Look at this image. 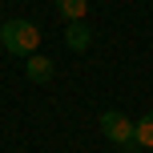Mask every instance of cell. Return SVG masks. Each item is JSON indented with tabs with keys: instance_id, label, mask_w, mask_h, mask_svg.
Returning a JSON list of instances; mask_svg holds the SVG:
<instances>
[{
	"instance_id": "1",
	"label": "cell",
	"mask_w": 153,
	"mask_h": 153,
	"mask_svg": "<svg viewBox=\"0 0 153 153\" xmlns=\"http://www.w3.org/2000/svg\"><path fill=\"white\" fill-rule=\"evenodd\" d=\"M0 45H4V53H12V56H32L40 48V28L32 20H4L0 24Z\"/></svg>"
},
{
	"instance_id": "2",
	"label": "cell",
	"mask_w": 153,
	"mask_h": 153,
	"mask_svg": "<svg viewBox=\"0 0 153 153\" xmlns=\"http://www.w3.org/2000/svg\"><path fill=\"white\" fill-rule=\"evenodd\" d=\"M101 133H105L113 145H133V121L125 113H117V109H109V113H101Z\"/></svg>"
},
{
	"instance_id": "3",
	"label": "cell",
	"mask_w": 153,
	"mask_h": 153,
	"mask_svg": "<svg viewBox=\"0 0 153 153\" xmlns=\"http://www.w3.org/2000/svg\"><path fill=\"white\" fill-rule=\"evenodd\" d=\"M53 73H56V65L48 61V56H40V53L24 56V76H28L32 85H48V81H53Z\"/></svg>"
},
{
	"instance_id": "4",
	"label": "cell",
	"mask_w": 153,
	"mask_h": 153,
	"mask_svg": "<svg viewBox=\"0 0 153 153\" xmlns=\"http://www.w3.org/2000/svg\"><path fill=\"white\" fill-rule=\"evenodd\" d=\"M65 45H69L73 53H85V48L93 45V32H89V24H81V20L65 24Z\"/></svg>"
},
{
	"instance_id": "5",
	"label": "cell",
	"mask_w": 153,
	"mask_h": 153,
	"mask_svg": "<svg viewBox=\"0 0 153 153\" xmlns=\"http://www.w3.org/2000/svg\"><path fill=\"white\" fill-rule=\"evenodd\" d=\"M133 145L153 149V113H145L141 121H133Z\"/></svg>"
},
{
	"instance_id": "6",
	"label": "cell",
	"mask_w": 153,
	"mask_h": 153,
	"mask_svg": "<svg viewBox=\"0 0 153 153\" xmlns=\"http://www.w3.org/2000/svg\"><path fill=\"white\" fill-rule=\"evenodd\" d=\"M53 4H56V12H61L65 16V20H85V12H89V0H53Z\"/></svg>"
}]
</instances>
